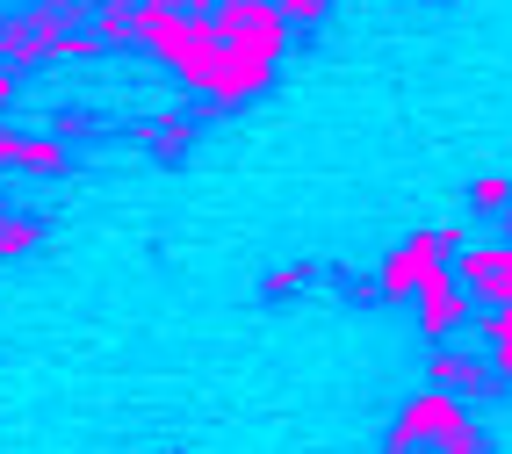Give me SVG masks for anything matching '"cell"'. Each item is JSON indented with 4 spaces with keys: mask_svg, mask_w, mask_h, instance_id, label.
<instances>
[{
    "mask_svg": "<svg viewBox=\"0 0 512 454\" xmlns=\"http://www.w3.org/2000/svg\"><path fill=\"white\" fill-rule=\"evenodd\" d=\"M462 246H469V224H426V231H412L383 267H375V296H383V303H412L433 274L448 267V253H462Z\"/></svg>",
    "mask_w": 512,
    "mask_h": 454,
    "instance_id": "1",
    "label": "cell"
},
{
    "mask_svg": "<svg viewBox=\"0 0 512 454\" xmlns=\"http://www.w3.org/2000/svg\"><path fill=\"white\" fill-rule=\"evenodd\" d=\"M210 29H217V51L246 58V65H267V73H275V58L289 51V22L275 8H260V0H210Z\"/></svg>",
    "mask_w": 512,
    "mask_h": 454,
    "instance_id": "2",
    "label": "cell"
},
{
    "mask_svg": "<svg viewBox=\"0 0 512 454\" xmlns=\"http://www.w3.org/2000/svg\"><path fill=\"white\" fill-rule=\"evenodd\" d=\"M138 44H145V51H159V65H174V73L195 87L202 73H210V58H217L210 8H202V15H159L152 0H145V29H138Z\"/></svg>",
    "mask_w": 512,
    "mask_h": 454,
    "instance_id": "3",
    "label": "cell"
},
{
    "mask_svg": "<svg viewBox=\"0 0 512 454\" xmlns=\"http://www.w3.org/2000/svg\"><path fill=\"white\" fill-rule=\"evenodd\" d=\"M448 274L462 282V296H469V303H484V310L512 303V246H505V238H469V246L455 253Z\"/></svg>",
    "mask_w": 512,
    "mask_h": 454,
    "instance_id": "4",
    "label": "cell"
},
{
    "mask_svg": "<svg viewBox=\"0 0 512 454\" xmlns=\"http://www.w3.org/2000/svg\"><path fill=\"white\" fill-rule=\"evenodd\" d=\"M426 382L440 397H462V404H484V397H498L505 382H498V368H491V354H433V368H426Z\"/></svg>",
    "mask_w": 512,
    "mask_h": 454,
    "instance_id": "5",
    "label": "cell"
},
{
    "mask_svg": "<svg viewBox=\"0 0 512 454\" xmlns=\"http://www.w3.org/2000/svg\"><path fill=\"white\" fill-rule=\"evenodd\" d=\"M412 303H419V332H426V339H455V332L469 325V296H462V282H455L448 267H440Z\"/></svg>",
    "mask_w": 512,
    "mask_h": 454,
    "instance_id": "6",
    "label": "cell"
},
{
    "mask_svg": "<svg viewBox=\"0 0 512 454\" xmlns=\"http://www.w3.org/2000/svg\"><path fill=\"white\" fill-rule=\"evenodd\" d=\"M123 137H130V145H145L152 159H166V166H174V159H181V152L195 145V116L166 109V116H145V123H130Z\"/></svg>",
    "mask_w": 512,
    "mask_h": 454,
    "instance_id": "7",
    "label": "cell"
},
{
    "mask_svg": "<svg viewBox=\"0 0 512 454\" xmlns=\"http://www.w3.org/2000/svg\"><path fill=\"white\" fill-rule=\"evenodd\" d=\"M87 29H94L101 51H130V44H138V29H145V0H94Z\"/></svg>",
    "mask_w": 512,
    "mask_h": 454,
    "instance_id": "8",
    "label": "cell"
},
{
    "mask_svg": "<svg viewBox=\"0 0 512 454\" xmlns=\"http://www.w3.org/2000/svg\"><path fill=\"white\" fill-rule=\"evenodd\" d=\"M469 325H476V339H484V354H491L498 382H512V303L484 310V318H469Z\"/></svg>",
    "mask_w": 512,
    "mask_h": 454,
    "instance_id": "9",
    "label": "cell"
},
{
    "mask_svg": "<svg viewBox=\"0 0 512 454\" xmlns=\"http://www.w3.org/2000/svg\"><path fill=\"white\" fill-rule=\"evenodd\" d=\"M15 166L51 181V173H73V145H58V137H22V145H15Z\"/></svg>",
    "mask_w": 512,
    "mask_h": 454,
    "instance_id": "10",
    "label": "cell"
},
{
    "mask_svg": "<svg viewBox=\"0 0 512 454\" xmlns=\"http://www.w3.org/2000/svg\"><path fill=\"white\" fill-rule=\"evenodd\" d=\"M505 209H512V181H505V173H476V181H469V217H505Z\"/></svg>",
    "mask_w": 512,
    "mask_h": 454,
    "instance_id": "11",
    "label": "cell"
},
{
    "mask_svg": "<svg viewBox=\"0 0 512 454\" xmlns=\"http://www.w3.org/2000/svg\"><path fill=\"white\" fill-rule=\"evenodd\" d=\"M433 454H491V433H484V418H476V411H462L455 426L433 440Z\"/></svg>",
    "mask_w": 512,
    "mask_h": 454,
    "instance_id": "12",
    "label": "cell"
},
{
    "mask_svg": "<svg viewBox=\"0 0 512 454\" xmlns=\"http://www.w3.org/2000/svg\"><path fill=\"white\" fill-rule=\"evenodd\" d=\"M44 238V224H29V217H0V260H22L29 246Z\"/></svg>",
    "mask_w": 512,
    "mask_h": 454,
    "instance_id": "13",
    "label": "cell"
},
{
    "mask_svg": "<svg viewBox=\"0 0 512 454\" xmlns=\"http://www.w3.org/2000/svg\"><path fill=\"white\" fill-rule=\"evenodd\" d=\"M44 137H58V145H73V137H101V116L94 109H58Z\"/></svg>",
    "mask_w": 512,
    "mask_h": 454,
    "instance_id": "14",
    "label": "cell"
},
{
    "mask_svg": "<svg viewBox=\"0 0 512 454\" xmlns=\"http://www.w3.org/2000/svg\"><path fill=\"white\" fill-rule=\"evenodd\" d=\"M303 282H311V267H303V260H289V267H275V274L260 282V296H267V303H282V296H296Z\"/></svg>",
    "mask_w": 512,
    "mask_h": 454,
    "instance_id": "15",
    "label": "cell"
},
{
    "mask_svg": "<svg viewBox=\"0 0 512 454\" xmlns=\"http://www.w3.org/2000/svg\"><path fill=\"white\" fill-rule=\"evenodd\" d=\"M332 0H282V22H318Z\"/></svg>",
    "mask_w": 512,
    "mask_h": 454,
    "instance_id": "16",
    "label": "cell"
},
{
    "mask_svg": "<svg viewBox=\"0 0 512 454\" xmlns=\"http://www.w3.org/2000/svg\"><path fill=\"white\" fill-rule=\"evenodd\" d=\"M15 101H22V73H8V65H0V116H8Z\"/></svg>",
    "mask_w": 512,
    "mask_h": 454,
    "instance_id": "17",
    "label": "cell"
},
{
    "mask_svg": "<svg viewBox=\"0 0 512 454\" xmlns=\"http://www.w3.org/2000/svg\"><path fill=\"white\" fill-rule=\"evenodd\" d=\"M15 145H22V130H8V123H0V166H15Z\"/></svg>",
    "mask_w": 512,
    "mask_h": 454,
    "instance_id": "18",
    "label": "cell"
},
{
    "mask_svg": "<svg viewBox=\"0 0 512 454\" xmlns=\"http://www.w3.org/2000/svg\"><path fill=\"white\" fill-rule=\"evenodd\" d=\"M498 231H505V246H512V209H505V217H498Z\"/></svg>",
    "mask_w": 512,
    "mask_h": 454,
    "instance_id": "19",
    "label": "cell"
},
{
    "mask_svg": "<svg viewBox=\"0 0 512 454\" xmlns=\"http://www.w3.org/2000/svg\"><path fill=\"white\" fill-rule=\"evenodd\" d=\"M0 217H8V195H0Z\"/></svg>",
    "mask_w": 512,
    "mask_h": 454,
    "instance_id": "20",
    "label": "cell"
},
{
    "mask_svg": "<svg viewBox=\"0 0 512 454\" xmlns=\"http://www.w3.org/2000/svg\"><path fill=\"white\" fill-rule=\"evenodd\" d=\"M8 8H29V0H8Z\"/></svg>",
    "mask_w": 512,
    "mask_h": 454,
    "instance_id": "21",
    "label": "cell"
}]
</instances>
